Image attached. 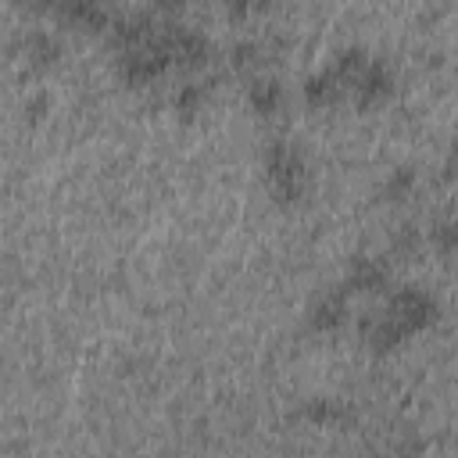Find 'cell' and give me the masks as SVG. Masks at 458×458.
<instances>
[{
  "label": "cell",
  "mask_w": 458,
  "mask_h": 458,
  "mask_svg": "<svg viewBox=\"0 0 458 458\" xmlns=\"http://www.w3.org/2000/svg\"><path fill=\"white\" fill-rule=\"evenodd\" d=\"M386 311L401 322V329L411 336V333H422V329H429L433 322H437V315H440V308H437V301L426 293V290H415V286H404V290H397V293H390V304H386Z\"/></svg>",
  "instance_id": "3957f363"
},
{
  "label": "cell",
  "mask_w": 458,
  "mask_h": 458,
  "mask_svg": "<svg viewBox=\"0 0 458 458\" xmlns=\"http://www.w3.org/2000/svg\"><path fill=\"white\" fill-rule=\"evenodd\" d=\"M344 318H347V290L322 293V297L311 304V311H308V326H311L315 333H333V329L344 326Z\"/></svg>",
  "instance_id": "ba28073f"
},
{
  "label": "cell",
  "mask_w": 458,
  "mask_h": 458,
  "mask_svg": "<svg viewBox=\"0 0 458 458\" xmlns=\"http://www.w3.org/2000/svg\"><path fill=\"white\" fill-rule=\"evenodd\" d=\"M344 93H347V86L333 68H322V72L304 79V100L311 107H333V104H340Z\"/></svg>",
  "instance_id": "30bf717a"
},
{
  "label": "cell",
  "mask_w": 458,
  "mask_h": 458,
  "mask_svg": "<svg viewBox=\"0 0 458 458\" xmlns=\"http://www.w3.org/2000/svg\"><path fill=\"white\" fill-rule=\"evenodd\" d=\"M25 111H29V114H32V118H39V114H43V111H47V97H43V93H39V97H32V100H29V104H25Z\"/></svg>",
  "instance_id": "44dd1931"
},
{
  "label": "cell",
  "mask_w": 458,
  "mask_h": 458,
  "mask_svg": "<svg viewBox=\"0 0 458 458\" xmlns=\"http://www.w3.org/2000/svg\"><path fill=\"white\" fill-rule=\"evenodd\" d=\"M57 18L68 25V29H79V32H93V36H104L111 29V14L100 0H61L57 4Z\"/></svg>",
  "instance_id": "5b68a950"
},
{
  "label": "cell",
  "mask_w": 458,
  "mask_h": 458,
  "mask_svg": "<svg viewBox=\"0 0 458 458\" xmlns=\"http://www.w3.org/2000/svg\"><path fill=\"white\" fill-rule=\"evenodd\" d=\"M157 36H161V43L168 47L175 68L200 72V68L211 64V43H208V36H200V32H193V29H182V25H172V21L161 25Z\"/></svg>",
  "instance_id": "7a4b0ae2"
},
{
  "label": "cell",
  "mask_w": 458,
  "mask_h": 458,
  "mask_svg": "<svg viewBox=\"0 0 458 458\" xmlns=\"http://www.w3.org/2000/svg\"><path fill=\"white\" fill-rule=\"evenodd\" d=\"M247 104H250L254 114H261V118H276L279 107L286 104V93H283V86H279L276 79L258 75V79H250V86H247Z\"/></svg>",
  "instance_id": "8fae6325"
},
{
  "label": "cell",
  "mask_w": 458,
  "mask_h": 458,
  "mask_svg": "<svg viewBox=\"0 0 458 458\" xmlns=\"http://www.w3.org/2000/svg\"><path fill=\"white\" fill-rule=\"evenodd\" d=\"M272 4H276V0H225V18H229V21H247V18H254V14L272 11Z\"/></svg>",
  "instance_id": "ac0fdd59"
},
{
  "label": "cell",
  "mask_w": 458,
  "mask_h": 458,
  "mask_svg": "<svg viewBox=\"0 0 458 458\" xmlns=\"http://www.w3.org/2000/svg\"><path fill=\"white\" fill-rule=\"evenodd\" d=\"M426 243L437 258H454L458 254V218H437L426 233Z\"/></svg>",
  "instance_id": "5bb4252c"
},
{
  "label": "cell",
  "mask_w": 458,
  "mask_h": 458,
  "mask_svg": "<svg viewBox=\"0 0 458 458\" xmlns=\"http://www.w3.org/2000/svg\"><path fill=\"white\" fill-rule=\"evenodd\" d=\"M372 57H369V50H361V47H347V50H340L336 54V61L329 64L340 79H344V86H347V93H351V86H354V79L365 72V64H369Z\"/></svg>",
  "instance_id": "9a60e30c"
},
{
  "label": "cell",
  "mask_w": 458,
  "mask_h": 458,
  "mask_svg": "<svg viewBox=\"0 0 458 458\" xmlns=\"http://www.w3.org/2000/svg\"><path fill=\"white\" fill-rule=\"evenodd\" d=\"M415 182H419L415 168H411V165H401V168H394V172L386 175V182H383V197H386L390 204H401V200H408V197L415 193Z\"/></svg>",
  "instance_id": "2e32d148"
},
{
  "label": "cell",
  "mask_w": 458,
  "mask_h": 458,
  "mask_svg": "<svg viewBox=\"0 0 458 458\" xmlns=\"http://www.w3.org/2000/svg\"><path fill=\"white\" fill-rule=\"evenodd\" d=\"M444 179H447V186L458 193V165H451V161H447V165H444Z\"/></svg>",
  "instance_id": "7402d4cb"
},
{
  "label": "cell",
  "mask_w": 458,
  "mask_h": 458,
  "mask_svg": "<svg viewBox=\"0 0 458 458\" xmlns=\"http://www.w3.org/2000/svg\"><path fill=\"white\" fill-rule=\"evenodd\" d=\"M208 89H211V82H182V86L168 97V104H172V111H175L182 122H190V118L200 114V107L208 104Z\"/></svg>",
  "instance_id": "4fadbf2b"
},
{
  "label": "cell",
  "mask_w": 458,
  "mask_h": 458,
  "mask_svg": "<svg viewBox=\"0 0 458 458\" xmlns=\"http://www.w3.org/2000/svg\"><path fill=\"white\" fill-rule=\"evenodd\" d=\"M225 61H229V68H233V72L250 75V72H258V68L268 61V47H265V43H258V39H236V43L229 47Z\"/></svg>",
  "instance_id": "7c38bea8"
},
{
  "label": "cell",
  "mask_w": 458,
  "mask_h": 458,
  "mask_svg": "<svg viewBox=\"0 0 458 458\" xmlns=\"http://www.w3.org/2000/svg\"><path fill=\"white\" fill-rule=\"evenodd\" d=\"M21 54H25V61H29L32 68H54V64L61 61L64 47H61V39H57L54 32L32 29V32H25V39H21Z\"/></svg>",
  "instance_id": "9c48e42d"
},
{
  "label": "cell",
  "mask_w": 458,
  "mask_h": 458,
  "mask_svg": "<svg viewBox=\"0 0 458 458\" xmlns=\"http://www.w3.org/2000/svg\"><path fill=\"white\" fill-rule=\"evenodd\" d=\"M419 247H422V233L415 229V225H397L394 233H390V254L394 258H401V261H408V258H415L419 254Z\"/></svg>",
  "instance_id": "e0dca14e"
},
{
  "label": "cell",
  "mask_w": 458,
  "mask_h": 458,
  "mask_svg": "<svg viewBox=\"0 0 458 458\" xmlns=\"http://www.w3.org/2000/svg\"><path fill=\"white\" fill-rule=\"evenodd\" d=\"M404 329H401V322L386 311V315H376V318H361V340H365V347L372 351V354H390L394 347H401L404 344Z\"/></svg>",
  "instance_id": "52a82bcc"
},
{
  "label": "cell",
  "mask_w": 458,
  "mask_h": 458,
  "mask_svg": "<svg viewBox=\"0 0 458 458\" xmlns=\"http://www.w3.org/2000/svg\"><path fill=\"white\" fill-rule=\"evenodd\" d=\"M25 11H32V14H57V4L61 0H18Z\"/></svg>",
  "instance_id": "ffe728a7"
},
{
  "label": "cell",
  "mask_w": 458,
  "mask_h": 458,
  "mask_svg": "<svg viewBox=\"0 0 458 458\" xmlns=\"http://www.w3.org/2000/svg\"><path fill=\"white\" fill-rule=\"evenodd\" d=\"M265 179H268V190L279 204H297L308 190L304 154L286 140H272L265 147Z\"/></svg>",
  "instance_id": "6da1fadb"
},
{
  "label": "cell",
  "mask_w": 458,
  "mask_h": 458,
  "mask_svg": "<svg viewBox=\"0 0 458 458\" xmlns=\"http://www.w3.org/2000/svg\"><path fill=\"white\" fill-rule=\"evenodd\" d=\"M304 415H308L311 422L326 426V422H336V419H344V408H340L336 401H329V397H315V401H308V404H304Z\"/></svg>",
  "instance_id": "d6986e66"
},
{
  "label": "cell",
  "mask_w": 458,
  "mask_h": 458,
  "mask_svg": "<svg viewBox=\"0 0 458 458\" xmlns=\"http://www.w3.org/2000/svg\"><path fill=\"white\" fill-rule=\"evenodd\" d=\"M154 4H157L161 11H179V7L186 4V0H154Z\"/></svg>",
  "instance_id": "603a6c76"
},
{
  "label": "cell",
  "mask_w": 458,
  "mask_h": 458,
  "mask_svg": "<svg viewBox=\"0 0 458 458\" xmlns=\"http://www.w3.org/2000/svg\"><path fill=\"white\" fill-rule=\"evenodd\" d=\"M390 93H394V75H390V68L383 61H369L365 72L351 86V97H354V107L358 111L379 107L383 100H390Z\"/></svg>",
  "instance_id": "277c9868"
},
{
  "label": "cell",
  "mask_w": 458,
  "mask_h": 458,
  "mask_svg": "<svg viewBox=\"0 0 458 458\" xmlns=\"http://www.w3.org/2000/svg\"><path fill=\"white\" fill-rule=\"evenodd\" d=\"M447 161H451V165H458V140L451 143V150H447Z\"/></svg>",
  "instance_id": "cb8c5ba5"
},
{
  "label": "cell",
  "mask_w": 458,
  "mask_h": 458,
  "mask_svg": "<svg viewBox=\"0 0 458 458\" xmlns=\"http://www.w3.org/2000/svg\"><path fill=\"white\" fill-rule=\"evenodd\" d=\"M390 283V265L383 258L358 254L347 272V293H383Z\"/></svg>",
  "instance_id": "8992f818"
}]
</instances>
